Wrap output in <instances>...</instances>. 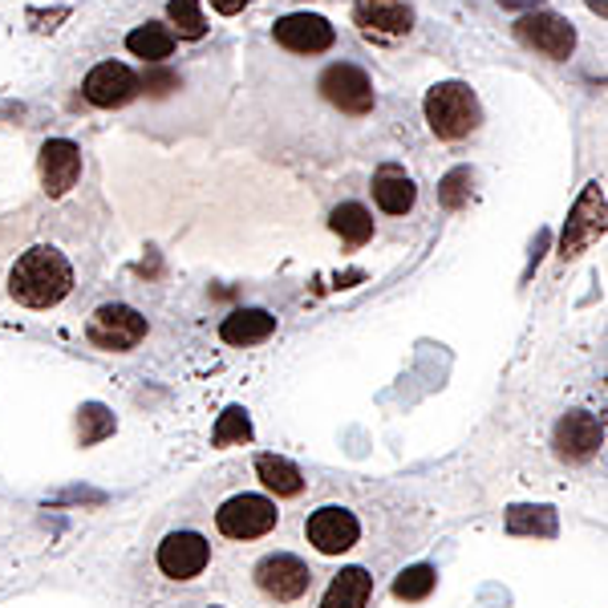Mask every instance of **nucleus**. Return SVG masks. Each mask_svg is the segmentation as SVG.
<instances>
[{
	"label": "nucleus",
	"mask_w": 608,
	"mask_h": 608,
	"mask_svg": "<svg viewBox=\"0 0 608 608\" xmlns=\"http://www.w3.org/2000/svg\"><path fill=\"white\" fill-rule=\"evenodd\" d=\"M70 288H74V268L50 244L29 248L13 264V273H9V292L25 309H53V305H62L70 297Z\"/></svg>",
	"instance_id": "f257e3e1"
},
{
	"label": "nucleus",
	"mask_w": 608,
	"mask_h": 608,
	"mask_svg": "<svg viewBox=\"0 0 608 608\" xmlns=\"http://www.w3.org/2000/svg\"><path fill=\"white\" fill-rule=\"evenodd\" d=\"M479 98L471 94V86H462V82H442L426 94V122L435 130L438 138H447V142H459L467 138L471 130H479Z\"/></svg>",
	"instance_id": "f03ea898"
},
{
	"label": "nucleus",
	"mask_w": 608,
	"mask_h": 608,
	"mask_svg": "<svg viewBox=\"0 0 608 608\" xmlns=\"http://www.w3.org/2000/svg\"><path fill=\"white\" fill-rule=\"evenodd\" d=\"M276 520H280V511L268 495H236L215 511V527L227 540H260V535L273 532Z\"/></svg>",
	"instance_id": "7ed1b4c3"
},
{
	"label": "nucleus",
	"mask_w": 608,
	"mask_h": 608,
	"mask_svg": "<svg viewBox=\"0 0 608 608\" xmlns=\"http://www.w3.org/2000/svg\"><path fill=\"white\" fill-rule=\"evenodd\" d=\"M89 345L106 349V353H126L147 337V317L130 305H102L86 324Z\"/></svg>",
	"instance_id": "20e7f679"
},
{
	"label": "nucleus",
	"mask_w": 608,
	"mask_h": 608,
	"mask_svg": "<svg viewBox=\"0 0 608 608\" xmlns=\"http://www.w3.org/2000/svg\"><path fill=\"white\" fill-rule=\"evenodd\" d=\"M256 584H260V593L268 600L292 605V600H300L312 588V568L300 556H292V552H273V556H264L256 564Z\"/></svg>",
	"instance_id": "39448f33"
},
{
	"label": "nucleus",
	"mask_w": 608,
	"mask_h": 608,
	"mask_svg": "<svg viewBox=\"0 0 608 608\" xmlns=\"http://www.w3.org/2000/svg\"><path fill=\"white\" fill-rule=\"evenodd\" d=\"M305 532H309V544L321 552V556H341V552H349V547L361 540V523L353 511L345 508H317L309 515V523H305Z\"/></svg>",
	"instance_id": "423d86ee"
},
{
	"label": "nucleus",
	"mask_w": 608,
	"mask_h": 608,
	"mask_svg": "<svg viewBox=\"0 0 608 608\" xmlns=\"http://www.w3.org/2000/svg\"><path fill=\"white\" fill-rule=\"evenodd\" d=\"M212 564V544L199 532H171L159 544V568L171 580H195Z\"/></svg>",
	"instance_id": "0eeeda50"
},
{
	"label": "nucleus",
	"mask_w": 608,
	"mask_h": 608,
	"mask_svg": "<svg viewBox=\"0 0 608 608\" xmlns=\"http://www.w3.org/2000/svg\"><path fill=\"white\" fill-rule=\"evenodd\" d=\"M142 82L135 77V70L122 62H102L94 65L82 82V94H86L89 106H102V110H114V106H126V102L135 98Z\"/></svg>",
	"instance_id": "6e6552de"
},
{
	"label": "nucleus",
	"mask_w": 608,
	"mask_h": 608,
	"mask_svg": "<svg viewBox=\"0 0 608 608\" xmlns=\"http://www.w3.org/2000/svg\"><path fill=\"white\" fill-rule=\"evenodd\" d=\"M515 33H520L523 45L540 50L552 62H564L572 50H576V29L556 13H527L515 21Z\"/></svg>",
	"instance_id": "1a4fd4ad"
},
{
	"label": "nucleus",
	"mask_w": 608,
	"mask_h": 608,
	"mask_svg": "<svg viewBox=\"0 0 608 608\" xmlns=\"http://www.w3.org/2000/svg\"><path fill=\"white\" fill-rule=\"evenodd\" d=\"M552 447H556V455L564 462H588L596 450L605 447V426L596 423V414L572 410V414L559 418Z\"/></svg>",
	"instance_id": "9d476101"
},
{
	"label": "nucleus",
	"mask_w": 608,
	"mask_h": 608,
	"mask_svg": "<svg viewBox=\"0 0 608 608\" xmlns=\"http://www.w3.org/2000/svg\"><path fill=\"white\" fill-rule=\"evenodd\" d=\"M605 232V186L593 183L588 191L580 195L576 203V212H572L568 227H564V239H559V256L572 260V256H580L596 236Z\"/></svg>",
	"instance_id": "9b49d317"
},
{
	"label": "nucleus",
	"mask_w": 608,
	"mask_h": 608,
	"mask_svg": "<svg viewBox=\"0 0 608 608\" xmlns=\"http://www.w3.org/2000/svg\"><path fill=\"white\" fill-rule=\"evenodd\" d=\"M38 171H41L45 195L53 199L65 195V191L82 179V150H77V142H70V138H50V142L41 147Z\"/></svg>",
	"instance_id": "f8f14e48"
},
{
	"label": "nucleus",
	"mask_w": 608,
	"mask_h": 608,
	"mask_svg": "<svg viewBox=\"0 0 608 608\" xmlns=\"http://www.w3.org/2000/svg\"><path fill=\"white\" fill-rule=\"evenodd\" d=\"M324 98L341 106L345 114H370L373 110V86L358 65H329L321 77Z\"/></svg>",
	"instance_id": "ddd939ff"
},
{
	"label": "nucleus",
	"mask_w": 608,
	"mask_h": 608,
	"mask_svg": "<svg viewBox=\"0 0 608 608\" xmlns=\"http://www.w3.org/2000/svg\"><path fill=\"white\" fill-rule=\"evenodd\" d=\"M276 41L292 53H324L333 50V25L317 13H288L276 21Z\"/></svg>",
	"instance_id": "4468645a"
},
{
	"label": "nucleus",
	"mask_w": 608,
	"mask_h": 608,
	"mask_svg": "<svg viewBox=\"0 0 608 608\" xmlns=\"http://www.w3.org/2000/svg\"><path fill=\"white\" fill-rule=\"evenodd\" d=\"M358 25L373 38H402L414 25V9L406 0H358Z\"/></svg>",
	"instance_id": "2eb2a0df"
},
{
	"label": "nucleus",
	"mask_w": 608,
	"mask_h": 608,
	"mask_svg": "<svg viewBox=\"0 0 608 608\" xmlns=\"http://www.w3.org/2000/svg\"><path fill=\"white\" fill-rule=\"evenodd\" d=\"M414 179L402 167H382L373 174V199L385 215H406L414 207Z\"/></svg>",
	"instance_id": "dca6fc26"
},
{
	"label": "nucleus",
	"mask_w": 608,
	"mask_h": 608,
	"mask_svg": "<svg viewBox=\"0 0 608 608\" xmlns=\"http://www.w3.org/2000/svg\"><path fill=\"white\" fill-rule=\"evenodd\" d=\"M220 333H224L227 345H260L276 333V317L264 309H236Z\"/></svg>",
	"instance_id": "f3484780"
},
{
	"label": "nucleus",
	"mask_w": 608,
	"mask_h": 608,
	"mask_svg": "<svg viewBox=\"0 0 608 608\" xmlns=\"http://www.w3.org/2000/svg\"><path fill=\"white\" fill-rule=\"evenodd\" d=\"M373 596V576L365 568H345L329 584L321 608H365Z\"/></svg>",
	"instance_id": "a211bd4d"
},
{
	"label": "nucleus",
	"mask_w": 608,
	"mask_h": 608,
	"mask_svg": "<svg viewBox=\"0 0 608 608\" xmlns=\"http://www.w3.org/2000/svg\"><path fill=\"white\" fill-rule=\"evenodd\" d=\"M256 474H260V483L280 499H292L305 491V474L288 459H276V455H260V459H256Z\"/></svg>",
	"instance_id": "6ab92c4d"
},
{
	"label": "nucleus",
	"mask_w": 608,
	"mask_h": 608,
	"mask_svg": "<svg viewBox=\"0 0 608 608\" xmlns=\"http://www.w3.org/2000/svg\"><path fill=\"white\" fill-rule=\"evenodd\" d=\"M126 50L135 53V57H142V62L150 65H159L171 57L174 50V33L171 29H162V25H138L130 38H126Z\"/></svg>",
	"instance_id": "aec40b11"
},
{
	"label": "nucleus",
	"mask_w": 608,
	"mask_h": 608,
	"mask_svg": "<svg viewBox=\"0 0 608 608\" xmlns=\"http://www.w3.org/2000/svg\"><path fill=\"white\" fill-rule=\"evenodd\" d=\"M329 224H333V232L341 239H349V244H365V239L373 236V215L361 207V203H341L333 215H329Z\"/></svg>",
	"instance_id": "412c9836"
},
{
	"label": "nucleus",
	"mask_w": 608,
	"mask_h": 608,
	"mask_svg": "<svg viewBox=\"0 0 608 608\" xmlns=\"http://www.w3.org/2000/svg\"><path fill=\"white\" fill-rule=\"evenodd\" d=\"M167 17H171L174 33L183 41H199L207 33V21H203L195 0H171V4H167Z\"/></svg>",
	"instance_id": "4be33fe9"
},
{
	"label": "nucleus",
	"mask_w": 608,
	"mask_h": 608,
	"mask_svg": "<svg viewBox=\"0 0 608 608\" xmlns=\"http://www.w3.org/2000/svg\"><path fill=\"white\" fill-rule=\"evenodd\" d=\"M430 588H435V568H430V564H418V568L402 572L394 584V593L402 596V600H423Z\"/></svg>",
	"instance_id": "5701e85b"
},
{
	"label": "nucleus",
	"mask_w": 608,
	"mask_h": 608,
	"mask_svg": "<svg viewBox=\"0 0 608 608\" xmlns=\"http://www.w3.org/2000/svg\"><path fill=\"white\" fill-rule=\"evenodd\" d=\"M508 527L511 532H535V527H540L544 535H552L556 532V520H552L547 508H515L508 515Z\"/></svg>",
	"instance_id": "b1692460"
},
{
	"label": "nucleus",
	"mask_w": 608,
	"mask_h": 608,
	"mask_svg": "<svg viewBox=\"0 0 608 608\" xmlns=\"http://www.w3.org/2000/svg\"><path fill=\"white\" fill-rule=\"evenodd\" d=\"M248 438H252L248 414L239 410V406L224 410V418H220V426H215V442H220V447H227V442H248Z\"/></svg>",
	"instance_id": "393cba45"
},
{
	"label": "nucleus",
	"mask_w": 608,
	"mask_h": 608,
	"mask_svg": "<svg viewBox=\"0 0 608 608\" xmlns=\"http://www.w3.org/2000/svg\"><path fill=\"white\" fill-rule=\"evenodd\" d=\"M438 195H442L447 207H462L467 195H471V171H467V167H455V171L442 179V191H438Z\"/></svg>",
	"instance_id": "a878e982"
},
{
	"label": "nucleus",
	"mask_w": 608,
	"mask_h": 608,
	"mask_svg": "<svg viewBox=\"0 0 608 608\" xmlns=\"http://www.w3.org/2000/svg\"><path fill=\"white\" fill-rule=\"evenodd\" d=\"M167 86H174V74H147V89L167 94Z\"/></svg>",
	"instance_id": "bb28decb"
},
{
	"label": "nucleus",
	"mask_w": 608,
	"mask_h": 608,
	"mask_svg": "<svg viewBox=\"0 0 608 608\" xmlns=\"http://www.w3.org/2000/svg\"><path fill=\"white\" fill-rule=\"evenodd\" d=\"M244 4H248V0H212V9L215 13H224V17H236Z\"/></svg>",
	"instance_id": "cd10ccee"
},
{
	"label": "nucleus",
	"mask_w": 608,
	"mask_h": 608,
	"mask_svg": "<svg viewBox=\"0 0 608 608\" xmlns=\"http://www.w3.org/2000/svg\"><path fill=\"white\" fill-rule=\"evenodd\" d=\"M588 9H593V13L605 17V0H588Z\"/></svg>",
	"instance_id": "c85d7f7f"
},
{
	"label": "nucleus",
	"mask_w": 608,
	"mask_h": 608,
	"mask_svg": "<svg viewBox=\"0 0 608 608\" xmlns=\"http://www.w3.org/2000/svg\"><path fill=\"white\" fill-rule=\"evenodd\" d=\"M499 4H508V9H523V4H532V0H499Z\"/></svg>",
	"instance_id": "c756f323"
},
{
	"label": "nucleus",
	"mask_w": 608,
	"mask_h": 608,
	"mask_svg": "<svg viewBox=\"0 0 608 608\" xmlns=\"http://www.w3.org/2000/svg\"><path fill=\"white\" fill-rule=\"evenodd\" d=\"M207 608H224V605H207Z\"/></svg>",
	"instance_id": "7c9ffc66"
}]
</instances>
